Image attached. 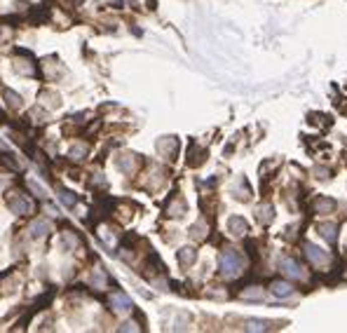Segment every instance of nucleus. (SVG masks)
<instances>
[{
    "label": "nucleus",
    "mask_w": 347,
    "mask_h": 333,
    "mask_svg": "<svg viewBox=\"0 0 347 333\" xmlns=\"http://www.w3.org/2000/svg\"><path fill=\"white\" fill-rule=\"evenodd\" d=\"M230 230L235 232V235H244V232L249 230V225H246L239 216H235V218H230Z\"/></svg>",
    "instance_id": "obj_6"
},
{
    "label": "nucleus",
    "mask_w": 347,
    "mask_h": 333,
    "mask_svg": "<svg viewBox=\"0 0 347 333\" xmlns=\"http://www.w3.org/2000/svg\"><path fill=\"white\" fill-rule=\"evenodd\" d=\"M282 270H284L286 277H291V279H303V277H305L303 268H300L296 260H291V258H284V260H282Z\"/></svg>",
    "instance_id": "obj_2"
},
{
    "label": "nucleus",
    "mask_w": 347,
    "mask_h": 333,
    "mask_svg": "<svg viewBox=\"0 0 347 333\" xmlns=\"http://www.w3.org/2000/svg\"><path fill=\"white\" fill-rule=\"evenodd\" d=\"M335 230H338V228H335L333 223H321V225H319L321 237H326L328 242H335Z\"/></svg>",
    "instance_id": "obj_7"
},
{
    "label": "nucleus",
    "mask_w": 347,
    "mask_h": 333,
    "mask_svg": "<svg viewBox=\"0 0 347 333\" xmlns=\"http://www.w3.org/2000/svg\"><path fill=\"white\" fill-rule=\"evenodd\" d=\"M305 253H307V258L312 260L314 265H321V263H326V260H328L326 253L321 251L319 246H314V244H307L305 246Z\"/></svg>",
    "instance_id": "obj_4"
},
{
    "label": "nucleus",
    "mask_w": 347,
    "mask_h": 333,
    "mask_svg": "<svg viewBox=\"0 0 347 333\" xmlns=\"http://www.w3.org/2000/svg\"><path fill=\"white\" fill-rule=\"evenodd\" d=\"M178 260H181V265H190L192 260H195V251L192 249H181L178 251Z\"/></svg>",
    "instance_id": "obj_9"
},
{
    "label": "nucleus",
    "mask_w": 347,
    "mask_h": 333,
    "mask_svg": "<svg viewBox=\"0 0 347 333\" xmlns=\"http://www.w3.org/2000/svg\"><path fill=\"white\" fill-rule=\"evenodd\" d=\"M5 96L10 99V106H14V108H19V106H21V99L17 94H12V92H5Z\"/></svg>",
    "instance_id": "obj_14"
},
{
    "label": "nucleus",
    "mask_w": 347,
    "mask_h": 333,
    "mask_svg": "<svg viewBox=\"0 0 347 333\" xmlns=\"http://www.w3.org/2000/svg\"><path fill=\"white\" fill-rule=\"evenodd\" d=\"M246 328H249V331H263V328H267V324L265 321H249Z\"/></svg>",
    "instance_id": "obj_13"
},
{
    "label": "nucleus",
    "mask_w": 347,
    "mask_h": 333,
    "mask_svg": "<svg viewBox=\"0 0 347 333\" xmlns=\"http://www.w3.org/2000/svg\"><path fill=\"white\" fill-rule=\"evenodd\" d=\"M110 305L115 307L117 312H129V310H131V300L127 298V296H122V293H115V296L110 298Z\"/></svg>",
    "instance_id": "obj_5"
},
{
    "label": "nucleus",
    "mask_w": 347,
    "mask_h": 333,
    "mask_svg": "<svg viewBox=\"0 0 347 333\" xmlns=\"http://www.w3.org/2000/svg\"><path fill=\"white\" fill-rule=\"evenodd\" d=\"M10 209L14 211V214H21V216H26V214H31V209H33V204L28 202L26 197H12L10 199Z\"/></svg>",
    "instance_id": "obj_3"
},
{
    "label": "nucleus",
    "mask_w": 347,
    "mask_h": 333,
    "mask_svg": "<svg viewBox=\"0 0 347 333\" xmlns=\"http://www.w3.org/2000/svg\"><path fill=\"white\" fill-rule=\"evenodd\" d=\"M61 199H63V202H66V204H73V202H75V199L71 197V192H63V195H61Z\"/></svg>",
    "instance_id": "obj_15"
},
{
    "label": "nucleus",
    "mask_w": 347,
    "mask_h": 333,
    "mask_svg": "<svg viewBox=\"0 0 347 333\" xmlns=\"http://www.w3.org/2000/svg\"><path fill=\"white\" fill-rule=\"evenodd\" d=\"M272 218H274V209H272V207H263V209H260V221H263V223L272 221Z\"/></svg>",
    "instance_id": "obj_11"
},
{
    "label": "nucleus",
    "mask_w": 347,
    "mask_h": 333,
    "mask_svg": "<svg viewBox=\"0 0 347 333\" xmlns=\"http://www.w3.org/2000/svg\"><path fill=\"white\" fill-rule=\"evenodd\" d=\"M272 293H274V296H282V298H284V296H289V293H291V286L284 284V282H272Z\"/></svg>",
    "instance_id": "obj_8"
},
{
    "label": "nucleus",
    "mask_w": 347,
    "mask_h": 333,
    "mask_svg": "<svg viewBox=\"0 0 347 333\" xmlns=\"http://www.w3.org/2000/svg\"><path fill=\"white\" fill-rule=\"evenodd\" d=\"M45 230H49V225L45 223V221L35 223V225H33V237H42V235H45Z\"/></svg>",
    "instance_id": "obj_12"
},
{
    "label": "nucleus",
    "mask_w": 347,
    "mask_h": 333,
    "mask_svg": "<svg viewBox=\"0 0 347 333\" xmlns=\"http://www.w3.org/2000/svg\"><path fill=\"white\" fill-rule=\"evenodd\" d=\"M335 207L333 199H319V202L314 204V209H317V214H328V211Z\"/></svg>",
    "instance_id": "obj_10"
},
{
    "label": "nucleus",
    "mask_w": 347,
    "mask_h": 333,
    "mask_svg": "<svg viewBox=\"0 0 347 333\" xmlns=\"http://www.w3.org/2000/svg\"><path fill=\"white\" fill-rule=\"evenodd\" d=\"M239 270H242V258H239L237 251H225L221 256V272L225 277H237Z\"/></svg>",
    "instance_id": "obj_1"
}]
</instances>
